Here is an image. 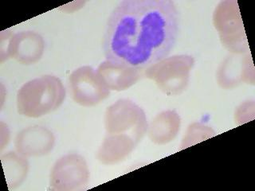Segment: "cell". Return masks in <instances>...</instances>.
Returning a JSON list of instances; mask_svg holds the SVG:
<instances>
[{
	"label": "cell",
	"mask_w": 255,
	"mask_h": 191,
	"mask_svg": "<svg viewBox=\"0 0 255 191\" xmlns=\"http://www.w3.org/2000/svg\"><path fill=\"white\" fill-rule=\"evenodd\" d=\"M179 12L171 0H124L108 18L103 37L108 62L139 70L162 62L177 42Z\"/></svg>",
	"instance_id": "obj_1"
},
{
	"label": "cell",
	"mask_w": 255,
	"mask_h": 191,
	"mask_svg": "<svg viewBox=\"0 0 255 191\" xmlns=\"http://www.w3.org/2000/svg\"><path fill=\"white\" fill-rule=\"evenodd\" d=\"M44 50L45 42L42 36L35 32L22 31L11 36L6 57L14 58L22 65H33L41 59Z\"/></svg>",
	"instance_id": "obj_4"
},
{
	"label": "cell",
	"mask_w": 255,
	"mask_h": 191,
	"mask_svg": "<svg viewBox=\"0 0 255 191\" xmlns=\"http://www.w3.org/2000/svg\"><path fill=\"white\" fill-rule=\"evenodd\" d=\"M2 163L9 187H18L26 177L28 163L26 159L10 152L2 156Z\"/></svg>",
	"instance_id": "obj_6"
},
{
	"label": "cell",
	"mask_w": 255,
	"mask_h": 191,
	"mask_svg": "<svg viewBox=\"0 0 255 191\" xmlns=\"http://www.w3.org/2000/svg\"><path fill=\"white\" fill-rule=\"evenodd\" d=\"M65 97L66 90L59 78L42 76L20 88L17 94L18 112L26 117H41L58 109Z\"/></svg>",
	"instance_id": "obj_2"
},
{
	"label": "cell",
	"mask_w": 255,
	"mask_h": 191,
	"mask_svg": "<svg viewBox=\"0 0 255 191\" xmlns=\"http://www.w3.org/2000/svg\"><path fill=\"white\" fill-rule=\"evenodd\" d=\"M54 145V135L43 127H29L16 137V149L18 153L26 156L46 155L52 151Z\"/></svg>",
	"instance_id": "obj_5"
},
{
	"label": "cell",
	"mask_w": 255,
	"mask_h": 191,
	"mask_svg": "<svg viewBox=\"0 0 255 191\" xmlns=\"http://www.w3.org/2000/svg\"><path fill=\"white\" fill-rule=\"evenodd\" d=\"M70 87L74 100L83 105H93L107 96L106 87L91 68H81L71 74Z\"/></svg>",
	"instance_id": "obj_3"
}]
</instances>
